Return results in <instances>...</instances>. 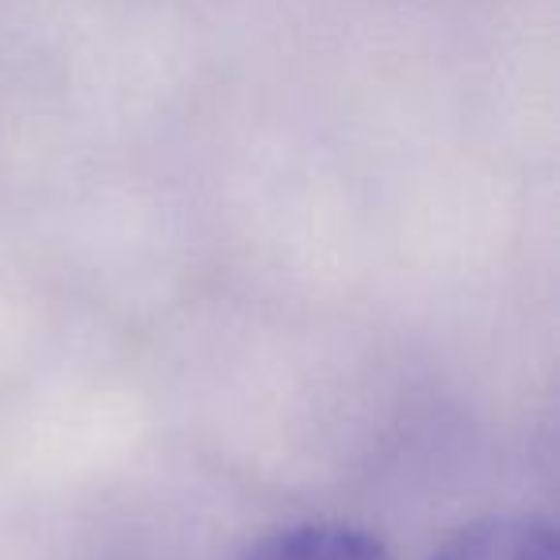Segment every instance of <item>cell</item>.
Here are the masks:
<instances>
[{
  "label": "cell",
  "mask_w": 560,
  "mask_h": 560,
  "mask_svg": "<svg viewBox=\"0 0 560 560\" xmlns=\"http://www.w3.org/2000/svg\"><path fill=\"white\" fill-rule=\"evenodd\" d=\"M246 560H392L369 529L346 522H300L277 529L249 549Z\"/></svg>",
  "instance_id": "obj_2"
},
{
  "label": "cell",
  "mask_w": 560,
  "mask_h": 560,
  "mask_svg": "<svg viewBox=\"0 0 560 560\" xmlns=\"http://www.w3.org/2000/svg\"><path fill=\"white\" fill-rule=\"evenodd\" d=\"M430 560H560V549L549 522L483 518L457 529Z\"/></svg>",
  "instance_id": "obj_1"
}]
</instances>
